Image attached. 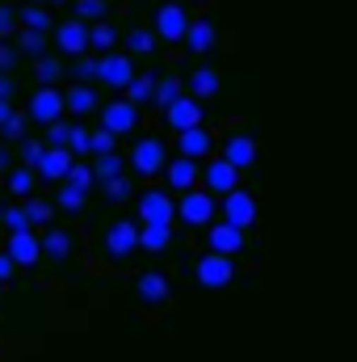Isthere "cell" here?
I'll return each instance as SVG.
<instances>
[{
    "instance_id": "f35d334b",
    "label": "cell",
    "mask_w": 357,
    "mask_h": 362,
    "mask_svg": "<svg viewBox=\"0 0 357 362\" xmlns=\"http://www.w3.org/2000/svg\"><path fill=\"white\" fill-rule=\"evenodd\" d=\"M34 76H38L42 85H55V81L63 76V64L51 59V55H38V59H34Z\"/></svg>"
},
{
    "instance_id": "11a10c76",
    "label": "cell",
    "mask_w": 357,
    "mask_h": 362,
    "mask_svg": "<svg viewBox=\"0 0 357 362\" xmlns=\"http://www.w3.org/2000/svg\"><path fill=\"white\" fill-rule=\"evenodd\" d=\"M0 223H4V206H0Z\"/></svg>"
},
{
    "instance_id": "1f68e13d",
    "label": "cell",
    "mask_w": 357,
    "mask_h": 362,
    "mask_svg": "<svg viewBox=\"0 0 357 362\" xmlns=\"http://www.w3.org/2000/svg\"><path fill=\"white\" fill-rule=\"evenodd\" d=\"M17 51L21 55H47V30H30V25H21L17 30Z\"/></svg>"
},
{
    "instance_id": "5bb4252c",
    "label": "cell",
    "mask_w": 357,
    "mask_h": 362,
    "mask_svg": "<svg viewBox=\"0 0 357 362\" xmlns=\"http://www.w3.org/2000/svg\"><path fill=\"white\" fill-rule=\"evenodd\" d=\"M202 232H206V249L236 257V253L244 249V232H248V228H240V223H231V219H214V223H206Z\"/></svg>"
},
{
    "instance_id": "d590c367",
    "label": "cell",
    "mask_w": 357,
    "mask_h": 362,
    "mask_svg": "<svg viewBox=\"0 0 357 362\" xmlns=\"http://www.w3.org/2000/svg\"><path fill=\"white\" fill-rule=\"evenodd\" d=\"M105 198H109V202H118V206H122V202H131V198H135V181L126 177V173H122V177H109V181H105Z\"/></svg>"
},
{
    "instance_id": "4fadbf2b",
    "label": "cell",
    "mask_w": 357,
    "mask_h": 362,
    "mask_svg": "<svg viewBox=\"0 0 357 362\" xmlns=\"http://www.w3.org/2000/svg\"><path fill=\"white\" fill-rule=\"evenodd\" d=\"M198 122H206L202 97H193V93L185 89V93L177 97V101H173V105L164 110V127H169V131H189V127H198Z\"/></svg>"
},
{
    "instance_id": "4dcf8cb0",
    "label": "cell",
    "mask_w": 357,
    "mask_h": 362,
    "mask_svg": "<svg viewBox=\"0 0 357 362\" xmlns=\"http://www.w3.org/2000/svg\"><path fill=\"white\" fill-rule=\"evenodd\" d=\"M89 42L97 55H105V51H114V42H118V30L101 17V21H89Z\"/></svg>"
},
{
    "instance_id": "83f0119b",
    "label": "cell",
    "mask_w": 357,
    "mask_h": 362,
    "mask_svg": "<svg viewBox=\"0 0 357 362\" xmlns=\"http://www.w3.org/2000/svg\"><path fill=\"white\" fill-rule=\"evenodd\" d=\"M156 47H160V34L147 30V25H135V30L126 34V51H131V55H156Z\"/></svg>"
},
{
    "instance_id": "f6af8a7d",
    "label": "cell",
    "mask_w": 357,
    "mask_h": 362,
    "mask_svg": "<svg viewBox=\"0 0 357 362\" xmlns=\"http://www.w3.org/2000/svg\"><path fill=\"white\" fill-rule=\"evenodd\" d=\"M63 181H72V185H80V189L89 194L92 181H97V173H92V165H80V160H76V165L68 169V177H63Z\"/></svg>"
},
{
    "instance_id": "681fc988",
    "label": "cell",
    "mask_w": 357,
    "mask_h": 362,
    "mask_svg": "<svg viewBox=\"0 0 357 362\" xmlns=\"http://www.w3.org/2000/svg\"><path fill=\"white\" fill-rule=\"evenodd\" d=\"M13 270H17V262L8 257V249H0V286H4L8 278H13Z\"/></svg>"
},
{
    "instance_id": "b9f144b4",
    "label": "cell",
    "mask_w": 357,
    "mask_h": 362,
    "mask_svg": "<svg viewBox=\"0 0 357 362\" xmlns=\"http://www.w3.org/2000/svg\"><path fill=\"white\" fill-rule=\"evenodd\" d=\"M97 64H101V55H76V64H72V76L76 81H97Z\"/></svg>"
},
{
    "instance_id": "ee69618b",
    "label": "cell",
    "mask_w": 357,
    "mask_h": 362,
    "mask_svg": "<svg viewBox=\"0 0 357 362\" xmlns=\"http://www.w3.org/2000/svg\"><path fill=\"white\" fill-rule=\"evenodd\" d=\"M17 30H21V8L0 4V38H8V34H17Z\"/></svg>"
},
{
    "instance_id": "52a82bcc",
    "label": "cell",
    "mask_w": 357,
    "mask_h": 362,
    "mask_svg": "<svg viewBox=\"0 0 357 362\" xmlns=\"http://www.w3.org/2000/svg\"><path fill=\"white\" fill-rule=\"evenodd\" d=\"M240 173H244V169H236L223 152H214L210 160H202V185H206L214 198H223V194L240 189Z\"/></svg>"
},
{
    "instance_id": "9a60e30c",
    "label": "cell",
    "mask_w": 357,
    "mask_h": 362,
    "mask_svg": "<svg viewBox=\"0 0 357 362\" xmlns=\"http://www.w3.org/2000/svg\"><path fill=\"white\" fill-rule=\"evenodd\" d=\"M8 257L17 262V270H34L38 262H42V236L34 232V228H25V232H8Z\"/></svg>"
},
{
    "instance_id": "7a4b0ae2",
    "label": "cell",
    "mask_w": 357,
    "mask_h": 362,
    "mask_svg": "<svg viewBox=\"0 0 357 362\" xmlns=\"http://www.w3.org/2000/svg\"><path fill=\"white\" fill-rule=\"evenodd\" d=\"M169 160H173V152H169V139H164V135H143V139L131 148V169L143 181L164 177Z\"/></svg>"
},
{
    "instance_id": "30bf717a",
    "label": "cell",
    "mask_w": 357,
    "mask_h": 362,
    "mask_svg": "<svg viewBox=\"0 0 357 362\" xmlns=\"http://www.w3.org/2000/svg\"><path fill=\"white\" fill-rule=\"evenodd\" d=\"M189 13H185V4L181 0H164L160 8H156V34H160V42H185V30H189Z\"/></svg>"
},
{
    "instance_id": "ac0fdd59",
    "label": "cell",
    "mask_w": 357,
    "mask_h": 362,
    "mask_svg": "<svg viewBox=\"0 0 357 362\" xmlns=\"http://www.w3.org/2000/svg\"><path fill=\"white\" fill-rule=\"evenodd\" d=\"M219 215L231 219V223H240V228H253V223H257V198L240 185V189L223 194V211H219Z\"/></svg>"
},
{
    "instance_id": "ba28073f",
    "label": "cell",
    "mask_w": 357,
    "mask_h": 362,
    "mask_svg": "<svg viewBox=\"0 0 357 362\" xmlns=\"http://www.w3.org/2000/svg\"><path fill=\"white\" fill-rule=\"evenodd\" d=\"M193 274H198V282L202 286H227V282H236V262H231V253H214V249H206L202 257H198V266H193Z\"/></svg>"
},
{
    "instance_id": "f546056e",
    "label": "cell",
    "mask_w": 357,
    "mask_h": 362,
    "mask_svg": "<svg viewBox=\"0 0 357 362\" xmlns=\"http://www.w3.org/2000/svg\"><path fill=\"white\" fill-rule=\"evenodd\" d=\"M21 25L51 34V8H47V0H25V4H21Z\"/></svg>"
},
{
    "instance_id": "f907efd6",
    "label": "cell",
    "mask_w": 357,
    "mask_h": 362,
    "mask_svg": "<svg viewBox=\"0 0 357 362\" xmlns=\"http://www.w3.org/2000/svg\"><path fill=\"white\" fill-rule=\"evenodd\" d=\"M8 169H13V152H8V139H4V144H0V177H4Z\"/></svg>"
},
{
    "instance_id": "e0dca14e",
    "label": "cell",
    "mask_w": 357,
    "mask_h": 362,
    "mask_svg": "<svg viewBox=\"0 0 357 362\" xmlns=\"http://www.w3.org/2000/svg\"><path fill=\"white\" fill-rule=\"evenodd\" d=\"M68 114V97L55 89V85H42V89H34V97H30V118L34 122H55V118H63Z\"/></svg>"
},
{
    "instance_id": "ab89813d",
    "label": "cell",
    "mask_w": 357,
    "mask_h": 362,
    "mask_svg": "<svg viewBox=\"0 0 357 362\" xmlns=\"http://www.w3.org/2000/svg\"><path fill=\"white\" fill-rule=\"evenodd\" d=\"M17 148H21V165H34V169H38V160H42V152H47V139L25 135V139H17Z\"/></svg>"
},
{
    "instance_id": "9c48e42d",
    "label": "cell",
    "mask_w": 357,
    "mask_h": 362,
    "mask_svg": "<svg viewBox=\"0 0 357 362\" xmlns=\"http://www.w3.org/2000/svg\"><path fill=\"white\" fill-rule=\"evenodd\" d=\"M97 81L109 89H126L135 81V55L131 51H105L97 64Z\"/></svg>"
},
{
    "instance_id": "5b68a950",
    "label": "cell",
    "mask_w": 357,
    "mask_h": 362,
    "mask_svg": "<svg viewBox=\"0 0 357 362\" xmlns=\"http://www.w3.org/2000/svg\"><path fill=\"white\" fill-rule=\"evenodd\" d=\"M219 152L236 165V169H253L257 165V135L240 122H231L223 135H219Z\"/></svg>"
},
{
    "instance_id": "484cf974",
    "label": "cell",
    "mask_w": 357,
    "mask_h": 362,
    "mask_svg": "<svg viewBox=\"0 0 357 362\" xmlns=\"http://www.w3.org/2000/svg\"><path fill=\"white\" fill-rule=\"evenodd\" d=\"M185 89L206 101V97H214V93H219V72H214V68H193V72L185 76Z\"/></svg>"
},
{
    "instance_id": "d6a6232c",
    "label": "cell",
    "mask_w": 357,
    "mask_h": 362,
    "mask_svg": "<svg viewBox=\"0 0 357 362\" xmlns=\"http://www.w3.org/2000/svg\"><path fill=\"white\" fill-rule=\"evenodd\" d=\"M55 206H59V211H68V215L85 211V189H80V185H72V181H59V189H55Z\"/></svg>"
},
{
    "instance_id": "2e32d148",
    "label": "cell",
    "mask_w": 357,
    "mask_h": 362,
    "mask_svg": "<svg viewBox=\"0 0 357 362\" xmlns=\"http://www.w3.org/2000/svg\"><path fill=\"white\" fill-rule=\"evenodd\" d=\"M139 105L131 101V97H118V101H109V105H101V127H109L114 135H131L135 127H139Z\"/></svg>"
},
{
    "instance_id": "e575fe53",
    "label": "cell",
    "mask_w": 357,
    "mask_h": 362,
    "mask_svg": "<svg viewBox=\"0 0 357 362\" xmlns=\"http://www.w3.org/2000/svg\"><path fill=\"white\" fill-rule=\"evenodd\" d=\"M4 228L8 232H25V228H34V215H30V202H13V206H4Z\"/></svg>"
},
{
    "instance_id": "db71d44e",
    "label": "cell",
    "mask_w": 357,
    "mask_h": 362,
    "mask_svg": "<svg viewBox=\"0 0 357 362\" xmlns=\"http://www.w3.org/2000/svg\"><path fill=\"white\" fill-rule=\"evenodd\" d=\"M51 4H68V0H51Z\"/></svg>"
},
{
    "instance_id": "277c9868",
    "label": "cell",
    "mask_w": 357,
    "mask_h": 362,
    "mask_svg": "<svg viewBox=\"0 0 357 362\" xmlns=\"http://www.w3.org/2000/svg\"><path fill=\"white\" fill-rule=\"evenodd\" d=\"M135 215L139 223H173L177 219V198L164 185H147L135 194Z\"/></svg>"
},
{
    "instance_id": "d6986e66",
    "label": "cell",
    "mask_w": 357,
    "mask_h": 362,
    "mask_svg": "<svg viewBox=\"0 0 357 362\" xmlns=\"http://www.w3.org/2000/svg\"><path fill=\"white\" fill-rule=\"evenodd\" d=\"M164 185L181 194V189H189V185H202V160H193V156H173L169 160V169H164Z\"/></svg>"
},
{
    "instance_id": "cb8c5ba5",
    "label": "cell",
    "mask_w": 357,
    "mask_h": 362,
    "mask_svg": "<svg viewBox=\"0 0 357 362\" xmlns=\"http://www.w3.org/2000/svg\"><path fill=\"white\" fill-rule=\"evenodd\" d=\"M169 240H173V223H139V249L143 253H164L169 249Z\"/></svg>"
},
{
    "instance_id": "603a6c76",
    "label": "cell",
    "mask_w": 357,
    "mask_h": 362,
    "mask_svg": "<svg viewBox=\"0 0 357 362\" xmlns=\"http://www.w3.org/2000/svg\"><path fill=\"white\" fill-rule=\"evenodd\" d=\"M210 47H214V25H210V17H193L189 30H185V51H189V55H206Z\"/></svg>"
},
{
    "instance_id": "3957f363",
    "label": "cell",
    "mask_w": 357,
    "mask_h": 362,
    "mask_svg": "<svg viewBox=\"0 0 357 362\" xmlns=\"http://www.w3.org/2000/svg\"><path fill=\"white\" fill-rule=\"evenodd\" d=\"M177 219L185 228H206L219 219V198L206 185H189L177 194Z\"/></svg>"
},
{
    "instance_id": "ffe728a7",
    "label": "cell",
    "mask_w": 357,
    "mask_h": 362,
    "mask_svg": "<svg viewBox=\"0 0 357 362\" xmlns=\"http://www.w3.org/2000/svg\"><path fill=\"white\" fill-rule=\"evenodd\" d=\"M55 47L63 51V55H85V51H92L89 42V21H80V17H72V21H63L59 30H55Z\"/></svg>"
},
{
    "instance_id": "7dc6e473",
    "label": "cell",
    "mask_w": 357,
    "mask_h": 362,
    "mask_svg": "<svg viewBox=\"0 0 357 362\" xmlns=\"http://www.w3.org/2000/svg\"><path fill=\"white\" fill-rule=\"evenodd\" d=\"M114 148H118V135H114L109 127H97V131H92V156H97V152H114Z\"/></svg>"
},
{
    "instance_id": "f1b7e54d",
    "label": "cell",
    "mask_w": 357,
    "mask_h": 362,
    "mask_svg": "<svg viewBox=\"0 0 357 362\" xmlns=\"http://www.w3.org/2000/svg\"><path fill=\"white\" fill-rule=\"evenodd\" d=\"M181 93H185V76L169 72V76H160V81H156V97H152V101H156L160 110H169V105L177 101Z\"/></svg>"
},
{
    "instance_id": "d4e9b609",
    "label": "cell",
    "mask_w": 357,
    "mask_h": 362,
    "mask_svg": "<svg viewBox=\"0 0 357 362\" xmlns=\"http://www.w3.org/2000/svg\"><path fill=\"white\" fill-rule=\"evenodd\" d=\"M63 97H68V114H76V118H85V114H97V110H101L97 93H92L85 81H80V85H72Z\"/></svg>"
},
{
    "instance_id": "f5cc1de1",
    "label": "cell",
    "mask_w": 357,
    "mask_h": 362,
    "mask_svg": "<svg viewBox=\"0 0 357 362\" xmlns=\"http://www.w3.org/2000/svg\"><path fill=\"white\" fill-rule=\"evenodd\" d=\"M13 89H17V85H13V76H8V72H0V97H13Z\"/></svg>"
},
{
    "instance_id": "836d02e7",
    "label": "cell",
    "mask_w": 357,
    "mask_h": 362,
    "mask_svg": "<svg viewBox=\"0 0 357 362\" xmlns=\"http://www.w3.org/2000/svg\"><path fill=\"white\" fill-rule=\"evenodd\" d=\"M156 81H160V76H152V72H135V81H131L122 93H126L135 105H143V101H152V97H156Z\"/></svg>"
},
{
    "instance_id": "7c38bea8",
    "label": "cell",
    "mask_w": 357,
    "mask_h": 362,
    "mask_svg": "<svg viewBox=\"0 0 357 362\" xmlns=\"http://www.w3.org/2000/svg\"><path fill=\"white\" fill-rule=\"evenodd\" d=\"M177 152L181 156H193V160H210L219 152V135L206 122H198L189 131H177Z\"/></svg>"
},
{
    "instance_id": "6da1fadb",
    "label": "cell",
    "mask_w": 357,
    "mask_h": 362,
    "mask_svg": "<svg viewBox=\"0 0 357 362\" xmlns=\"http://www.w3.org/2000/svg\"><path fill=\"white\" fill-rule=\"evenodd\" d=\"M97 249H101V257H105L109 266H131V257L139 253V223H135V219H114V223H105Z\"/></svg>"
},
{
    "instance_id": "8d00e7d4",
    "label": "cell",
    "mask_w": 357,
    "mask_h": 362,
    "mask_svg": "<svg viewBox=\"0 0 357 362\" xmlns=\"http://www.w3.org/2000/svg\"><path fill=\"white\" fill-rule=\"evenodd\" d=\"M25 202H30L34 228H51V223H55V211H59L55 202H47V198H38V194H34V198H25Z\"/></svg>"
},
{
    "instance_id": "7402d4cb",
    "label": "cell",
    "mask_w": 357,
    "mask_h": 362,
    "mask_svg": "<svg viewBox=\"0 0 357 362\" xmlns=\"http://www.w3.org/2000/svg\"><path fill=\"white\" fill-rule=\"evenodd\" d=\"M38 169H34V165H13V169H8V173H4V189H8V194H13V198H21V202H25V198H34V194H38Z\"/></svg>"
},
{
    "instance_id": "8fae6325",
    "label": "cell",
    "mask_w": 357,
    "mask_h": 362,
    "mask_svg": "<svg viewBox=\"0 0 357 362\" xmlns=\"http://www.w3.org/2000/svg\"><path fill=\"white\" fill-rule=\"evenodd\" d=\"M76 249H80V240H76V232L72 228H42V257L51 262V266H68L72 257H76Z\"/></svg>"
},
{
    "instance_id": "816d5d0a",
    "label": "cell",
    "mask_w": 357,
    "mask_h": 362,
    "mask_svg": "<svg viewBox=\"0 0 357 362\" xmlns=\"http://www.w3.org/2000/svg\"><path fill=\"white\" fill-rule=\"evenodd\" d=\"M13 118V97H0V127Z\"/></svg>"
},
{
    "instance_id": "c3c4849f",
    "label": "cell",
    "mask_w": 357,
    "mask_h": 362,
    "mask_svg": "<svg viewBox=\"0 0 357 362\" xmlns=\"http://www.w3.org/2000/svg\"><path fill=\"white\" fill-rule=\"evenodd\" d=\"M13 59H17V47H13L8 38H0V72H8V68H13Z\"/></svg>"
},
{
    "instance_id": "60d3db41",
    "label": "cell",
    "mask_w": 357,
    "mask_h": 362,
    "mask_svg": "<svg viewBox=\"0 0 357 362\" xmlns=\"http://www.w3.org/2000/svg\"><path fill=\"white\" fill-rule=\"evenodd\" d=\"M25 127H30V110H25V114H17V110H13V118H8L0 131H4V139H8V144H17V139H25Z\"/></svg>"
},
{
    "instance_id": "44dd1931",
    "label": "cell",
    "mask_w": 357,
    "mask_h": 362,
    "mask_svg": "<svg viewBox=\"0 0 357 362\" xmlns=\"http://www.w3.org/2000/svg\"><path fill=\"white\" fill-rule=\"evenodd\" d=\"M72 165H76L72 148H51V144H47V152H42V160H38V177L42 181H63Z\"/></svg>"
},
{
    "instance_id": "7bdbcfd3",
    "label": "cell",
    "mask_w": 357,
    "mask_h": 362,
    "mask_svg": "<svg viewBox=\"0 0 357 362\" xmlns=\"http://www.w3.org/2000/svg\"><path fill=\"white\" fill-rule=\"evenodd\" d=\"M68 135H72V122H63V118L47 122V144L51 148H68Z\"/></svg>"
},
{
    "instance_id": "4316f807",
    "label": "cell",
    "mask_w": 357,
    "mask_h": 362,
    "mask_svg": "<svg viewBox=\"0 0 357 362\" xmlns=\"http://www.w3.org/2000/svg\"><path fill=\"white\" fill-rule=\"evenodd\" d=\"M92 173H97V181H109V177H122L126 173V156L114 148V152H97L92 156Z\"/></svg>"
},
{
    "instance_id": "8992f818",
    "label": "cell",
    "mask_w": 357,
    "mask_h": 362,
    "mask_svg": "<svg viewBox=\"0 0 357 362\" xmlns=\"http://www.w3.org/2000/svg\"><path fill=\"white\" fill-rule=\"evenodd\" d=\"M135 299H139V308H164L169 299H173V274L160 270V266H152V270H143L135 278Z\"/></svg>"
},
{
    "instance_id": "74e56055",
    "label": "cell",
    "mask_w": 357,
    "mask_h": 362,
    "mask_svg": "<svg viewBox=\"0 0 357 362\" xmlns=\"http://www.w3.org/2000/svg\"><path fill=\"white\" fill-rule=\"evenodd\" d=\"M68 148H72V156H92V131L85 127V122H72Z\"/></svg>"
},
{
    "instance_id": "bcb514c9",
    "label": "cell",
    "mask_w": 357,
    "mask_h": 362,
    "mask_svg": "<svg viewBox=\"0 0 357 362\" xmlns=\"http://www.w3.org/2000/svg\"><path fill=\"white\" fill-rule=\"evenodd\" d=\"M76 17L80 21H101L105 17V0H76Z\"/></svg>"
}]
</instances>
